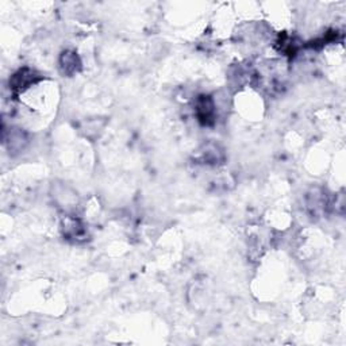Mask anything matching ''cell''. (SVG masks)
<instances>
[{
  "label": "cell",
  "instance_id": "cell-1",
  "mask_svg": "<svg viewBox=\"0 0 346 346\" xmlns=\"http://www.w3.org/2000/svg\"><path fill=\"white\" fill-rule=\"evenodd\" d=\"M215 106L214 102L209 96H200L196 104V112L200 120H203V123L211 124L214 122V115H215Z\"/></svg>",
  "mask_w": 346,
  "mask_h": 346
},
{
  "label": "cell",
  "instance_id": "cell-2",
  "mask_svg": "<svg viewBox=\"0 0 346 346\" xmlns=\"http://www.w3.org/2000/svg\"><path fill=\"white\" fill-rule=\"evenodd\" d=\"M80 65V61L73 52H65L61 57V68L64 73H75Z\"/></svg>",
  "mask_w": 346,
  "mask_h": 346
},
{
  "label": "cell",
  "instance_id": "cell-3",
  "mask_svg": "<svg viewBox=\"0 0 346 346\" xmlns=\"http://www.w3.org/2000/svg\"><path fill=\"white\" fill-rule=\"evenodd\" d=\"M65 233L69 238H75V240H79V238H83L85 235L84 227L81 226L79 221H69L68 223H65Z\"/></svg>",
  "mask_w": 346,
  "mask_h": 346
},
{
  "label": "cell",
  "instance_id": "cell-4",
  "mask_svg": "<svg viewBox=\"0 0 346 346\" xmlns=\"http://www.w3.org/2000/svg\"><path fill=\"white\" fill-rule=\"evenodd\" d=\"M318 203H319V202H318V200H314V203H312V204H318ZM312 209H314V211H316V210H318V209H320V206H314V207H312Z\"/></svg>",
  "mask_w": 346,
  "mask_h": 346
}]
</instances>
